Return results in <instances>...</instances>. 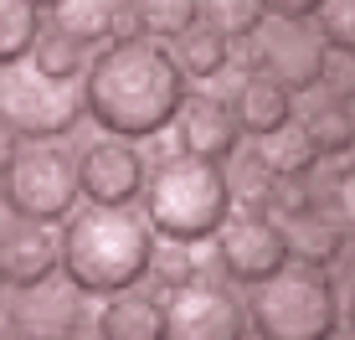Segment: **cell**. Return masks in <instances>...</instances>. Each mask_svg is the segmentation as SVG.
Listing matches in <instances>:
<instances>
[{
  "label": "cell",
  "instance_id": "4dcf8cb0",
  "mask_svg": "<svg viewBox=\"0 0 355 340\" xmlns=\"http://www.w3.org/2000/svg\"><path fill=\"white\" fill-rule=\"evenodd\" d=\"M31 6H36V10H52V6H57V0H31Z\"/></svg>",
  "mask_w": 355,
  "mask_h": 340
},
{
  "label": "cell",
  "instance_id": "44dd1931",
  "mask_svg": "<svg viewBox=\"0 0 355 340\" xmlns=\"http://www.w3.org/2000/svg\"><path fill=\"white\" fill-rule=\"evenodd\" d=\"M129 6L139 21V36H155V42H175L201 16V0H129Z\"/></svg>",
  "mask_w": 355,
  "mask_h": 340
},
{
  "label": "cell",
  "instance_id": "1f68e13d",
  "mask_svg": "<svg viewBox=\"0 0 355 340\" xmlns=\"http://www.w3.org/2000/svg\"><path fill=\"white\" fill-rule=\"evenodd\" d=\"M67 340H98V335H88V330H78V335H67Z\"/></svg>",
  "mask_w": 355,
  "mask_h": 340
},
{
  "label": "cell",
  "instance_id": "83f0119b",
  "mask_svg": "<svg viewBox=\"0 0 355 340\" xmlns=\"http://www.w3.org/2000/svg\"><path fill=\"white\" fill-rule=\"evenodd\" d=\"M16 150H21V135L10 124H0V176L10 170V160H16Z\"/></svg>",
  "mask_w": 355,
  "mask_h": 340
},
{
  "label": "cell",
  "instance_id": "ac0fdd59",
  "mask_svg": "<svg viewBox=\"0 0 355 340\" xmlns=\"http://www.w3.org/2000/svg\"><path fill=\"white\" fill-rule=\"evenodd\" d=\"M52 31L72 36L78 46H103L119 36V0H57Z\"/></svg>",
  "mask_w": 355,
  "mask_h": 340
},
{
  "label": "cell",
  "instance_id": "277c9868",
  "mask_svg": "<svg viewBox=\"0 0 355 340\" xmlns=\"http://www.w3.org/2000/svg\"><path fill=\"white\" fill-rule=\"evenodd\" d=\"M248 335L252 340H335L340 335V294L320 269L284 263L252 284L248 294Z\"/></svg>",
  "mask_w": 355,
  "mask_h": 340
},
{
  "label": "cell",
  "instance_id": "cb8c5ba5",
  "mask_svg": "<svg viewBox=\"0 0 355 340\" xmlns=\"http://www.w3.org/2000/svg\"><path fill=\"white\" fill-rule=\"evenodd\" d=\"M201 21L216 26L227 42H248L263 21V6L258 0H201Z\"/></svg>",
  "mask_w": 355,
  "mask_h": 340
},
{
  "label": "cell",
  "instance_id": "484cf974",
  "mask_svg": "<svg viewBox=\"0 0 355 340\" xmlns=\"http://www.w3.org/2000/svg\"><path fill=\"white\" fill-rule=\"evenodd\" d=\"M329 196H335V222L345 227V237L355 242V165H345L335 176V191H329Z\"/></svg>",
  "mask_w": 355,
  "mask_h": 340
},
{
  "label": "cell",
  "instance_id": "7402d4cb",
  "mask_svg": "<svg viewBox=\"0 0 355 340\" xmlns=\"http://www.w3.org/2000/svg\"><path fill=\"white\" fill-rule=\"evenodd\" d=\"M36 36H42V10L31 0H0V67L21 62Z\"/></svg>",
  "mask_w": 355,
  "mask_h": 340
},
{
  "label": "cell",
  "instance_id": "7c38bea8",
  "mask_svg": "<svg viewBox=\"0 0 355 340\" xmlns=\"http://www.w3.org/2000/svg\"><path fill=\"white\" fill-rule=\"evenodd\" d=\"M175 139L180 155H196V160H216L222 165L227 155H237V114H232V99H216V93H186L175 114Z\"/></svg>",
  "mask_w": 355,
  "mask_h": 340
},
{
  "label": "cell",
  "instance_id": "8992f818",
  "mask_svg": "<svg viewBox=\"0 0 355 340\" xmlns=\"http://www.w3.org/2000/svg\"><path fill=\"white\" fill-rule=\"evenodd\" d=\"M83 186H78V155L62 150L57 139H26L16 150L10 170L0 176V206L16 222H62L78 206Z\"/></svg>",
  "mask_w": 355,
  "mask_h": 340
},
{
  "label": "cell",
  "instance_id": "3957f363",
  "mask_svg": "<svg viewBox=\"0 0 355 340\" xmlns=\"http://www.w3.org/2000/svg\"><path fill=\"white\" fill-rule=\"evenodd\" d=\"M144 222L165 242H196L216 237V227L232 212V180L216 160H196V155H170L144 176Z\"/></svg>",
  "mask_w": 355,
  "mask_h": 340
},
{
  "label": "cell",
  "instance_id": "f546056e",
  "mask_svg": "<svg viewBox=\"0 0 355 340\" xmlns=\"http://www.w3.org/2000/svg\"><path fill=\"white\" fill-rule=\"evenodd\" d=\"M0 340H21L16 330H10V325H0Z\"/></svg>",
  "mask_w": 355,
  "mask_h": 340
},
{
  "label": "cell",
  "instance_id": "52a82bcc",
  "mask_svg": "<svg viewBox=\"0 0 355 340\" xmlns=\"http://www.w3.org/2000/svg\"><path fill=\"white\" fill-rule=\"evenodd\" d=\"M248 42H252V72L288 88L293 99L329 83V46L314 16H263Z\"/></svg>",
  "mask_w": 355,
  "mask_h": 340
},
{
  "label": "cell",
  "instance_id": "6da1fadb",
  "mask_svg": "<svg viewBox=\"0 0 355 340\" xmlns=\"http://www.w3.org/2000/svg\"><path fill=\"white\" fill-rule=\"evenodd\" d=\"M83 103L103 135L150 139L175 124L186 103V72L155 36H114L83 67Z\"/></svg>",
  "mask_w": 355,
  "mask_h": 340
},
{
  "label": "cell",
  "instance_id": "e0dca14e",
  "mask_svg": "<svg viewBox=\"0 0 355 340\" xmlns=\"http://www.w3.org/2000/svg\"><path fill=\"white\" fill-rule=\"evenodd\" d=\"M232 114H237L242 135L263 139V135H273V129L293 124V93L278 88V83H268L263 72H252V78L237 88V99H232Z\"/></svg>",
  "mask_w": 355,
  "mask_h": 340
},
{
  "label": "cell",
  "instance_id": "8fae6325",
  "mask_svg": "<svg viewBox=\"0 0 355 340\" xmlns=\"http://www.w3.org/2000/svg\"><path fill=\"white\" fill-rule=\"evenodd\" d=\"M144 176H150L144 155L134 150V139L119 135L93 139L78 155V186L93 206H134V196L144 191Z\"/></svg>",
  "mask_w": 355,
  "mask_h": 340
},
{
  "label": "cell",
  "instance_id": "4316f807",
  "mask_svg": "<svg viewBox=\"0 0 355 340\" xmlns=\"http://www.w3.org/2000/svg\"><path fill=\"white\" fill-rule=\"evenodd\" d=\"M263 16H314L324 0H258Z\"/></svg>",
  "mask_w": 355,
  "mask_h": 340
},
{
  "label": "cell",
  "instance_id": "d4e9b609",
  "mask_svg": "<svg viewBox=\"0 0 355 340\" xmlns=\"http://www.w3.org/2000/svg\"><path fill=\"white\" fill-rule=\"evenodd\" d=\"M314 26H320L329 52L355 57V0H324V6L314 10Z\"/></svg>",
  "mask_w": 355,
  "mask_h": 340
},
{
  "label": "cell",
  "instance_id": "ba28073f",
  "mask_svg": "<svg viewBox=\"0 0 355 340\" xmlns=\"http://www.w3.org/2000/svg\"><path fill=\"white\" fill-rule=\"evenodd\" d=\"M165 340H248V305L222 278H175L160 299Z\"/></svg>",
  "mask_w": 355,
  "mask_h": 340
},
{
  "label": "cell",
  "instance_id": "30bf717a",
  "mask_svg": "<svg viewBox=\"0 0 355 340\" xmlns=\"http://www.w3.org/2000/svg\"><path fill=\"white\" fill-rule=\"evenodd\" d=\"M6 325L21 340H67L88 330V294L72 278H42V284L16 289V299L6 305Z\"/></svg>",
  "mask_w": 355,
  "mask_h": 340
},
{
  "label": "cell",
  "instance_id": "2e32d148",
  "mask_svg": "<svg viewBox=\"0 0 355 340\" xmlns=\"http://www.w3.org/2000/svg\"><path fill=\"white\" fill-rule=\"evenodd\" d=\"M284 227V242H288V263H299V269H329V263H340V253H345V227L335 222V212H320V206H309L304 216H293V222H278Z\"/></svg>",
  "mask_w": 355,
  "mask_h": 340
},
{
  "label": "cell",
  "instance_id": "ffe728a7",
  "mask_svg": "<svg viewBox=\"0 0 355 340\" xmlns=\"http://www.w3.org/2000/svg\"><path fill=\"white\" fill-rule=\"evenodd\" d=\"M252 165H258L263 176H309V170L320 165V155H314V144L304 139L299 124H284V129H273V135L258 139Z\"/></svg>",
  "mask_w": 355,
  "mask_h": 340
},
{
  "label": "cell",
  "instance_id": "7a4b0ae2",
  "mask_svg": "<svg viewBox=\"0 0 355 340\" xmlns=\"http://www.w3.org/2000/svg\"><path fill=\"white\" fill-rule=\"evenodd\" d=\"M57 253H62V273L83 294H114V289H134L139 278H150L155 232L129 206H93L88 201L62 216Z\"/></svg>",
  "mask_w": 355,
  "mask_h": 340
},
{
  "label": "cell",
  "instance_id": "d6a6232c",
  "mask_svg": "<svg viewBox=\"0 0 355 340\" xmlns=\"http://www.w3.org/2000/svg\"><path fill=\"white\" fill-rule=\"evenodd\" d=\"M0 289H6V284H0Z\"/></svg>",
  "mask_w": 355,
  "mask_h": 340
},
{
  "label": "cell",
  "instance_id": "9c48e42d",
  "mask_svg": "<svg viewBox=\"0 0 355 340\" xmlns=\"http://www.w3.org/2000/svg\"><path fill=\"white\" fill-rule=\"evenodd\" d=\"M216 263H222L227 278L237 284H258V278L278 273L288 263V242H284V227L273 222L268 212H227V222L216 227Z\"/></svg>",
  "mask_w": 355,
  "mask_h": 340
},
{
  "label": "cell",
  "instance_id": "5b68a950",
  "mask_svg": "<svg viewBox=\"0 0 355 340\" xmlns=\"http://www.w3.org/2000/svg\"><path fill=\"white\" fill-rule=\"evenodd\" d=\"M83 119V78H52L31 57L0 67V124H10L21 139H62Z\"/></svg>",
  "mask_w": 355,
  "mask_h": 340
},
{
  "label": "cell",
  "instance_id": "f1b7e54d",
  "mask_svg": "<svg viewBox=\"0 0 355 340\" xmlns=\"http://www.w3.org/2000/svg\"><path fill=\"white\" fill-rule=\"evenodd\" d=\"M345 320H350V330H355V284H350V305H345Z\"/></svg>",
  "mask_w": 355,
  "mask_h": 340
},
{
  "label": "cell",
  "instance_id": "9a60e30c",
  "mask_svg": "<svg viewBox=\"0 0 355 340\" xmlns=\"http://www.w3.org/2000/svg\"><path fill=\"white\" fill-rule=\"evenodd\" d=\"M93 335L98 340H165V320H160V299L134 289H114L103 294V305L93 314Z\"/></svg>",
  "mask_w": 355,
  "mask_h": 340
},
{
  "label": "cell",
  "instance_id": "4fadbf2b",
  "mask_svg": "<svg viewBox=\"0 0 355 340\" xmlns=\"http://www.w3.org/2000/svg\"><path fill=\"white\" fill-rule=\"evenodd\" d=\"M57 269H62V253H57V237L42 222H16L0 232V284L26 289L52 278Z\"/></svg>",
  "mask_w": 355,
  "mask_h": 340
},
{
  "label": "cell",
  "instance_id": "603a6c76",
  "mask_svg": "<svg viewBox=\"0 0 355 340\" xmlns=\"http://www.w3.org/2000/svg\"><path fill=\"white\" fill-rule=\"evenodd\" d=\"M31 62L42 67V72H52V78H83V67H88V46H78L72 36L62 31H42L31 42Z\"/></svg>",
  "mask_w": 355,
  "mask_h": 340
},
{
  "label": "cell",
  "instance_id": "d6986e66",
  "mask_svg": "<svg viewBox=\"0 0 355 340\" xmlns=\"http://www.w3.org/2000/svg\"><path fill=\"white\" fill-rule=\"evenodd\" d=\"M175 62H180L186 78L211 83V78H222L227 62H232V42L216 26H206V21L196 16V26H186V31L175 36Z\"/></svg>",
  "mask_w": 355,
  "mask_h": 340
},
{
  "label": "cell",
  "instance_id": "5bb4252c",
  "mask_svg": "<svg viewBox=\"0 0 355 340\" xmlns=\"http://www.w3.org/2000/svg\"><path fill=\"white\" fill-rule=\"evenodd\" d=\"M304 129V139L314 144L320 160H335V155H350L355 150V99L340 88H314V99L304 103V114L293 119Z\"/></svg>",
  "mask_w": 355,
  "mask_h": 340
}]
</instances>
